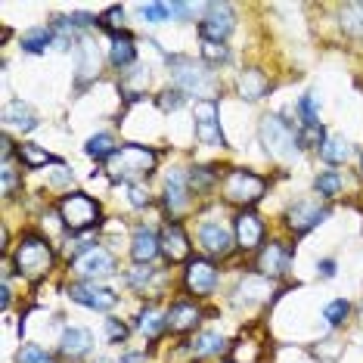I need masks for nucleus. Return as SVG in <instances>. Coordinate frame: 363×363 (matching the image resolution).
<instances>
[{
	"label": "nucleus",
	"instance_id": "obj_1",
	"mask_svg": "<svg viewBox=\"0 0 363 363\" xmlns=\"http://www.w3.org/2000/svg\"><path fill=\"white\" fill-rule=\"evenodd\" d=\"M152 168H155V152L146 150V146H140V143L121 146V150L106 162V171H109L112 180L143 177V174H152Z\"/></svg>",
	"mask_w": 363,
	"mask_h": 363
},
{
	"label": "nucleus",
	"instance_id": "obj_2",
	"mask_svg": "<svg viewBox=\"0 0 363 363\" xmlns=\"http://www.w3.org/2000/svg\"><path fill=\"white\" fill-rule=\"evenodd\" d=\"M60 218L72 233H84V230H94L100 224V205L87 193H69L60 199Z\"/></svg>",
	"mask_w": 363,
	"mask_h": 363
},
{
	"label": "nucleus",
	"instance_id": "obj_3",
	"mask_svg": "<svg viewBox=\"0 0 363 363\" xmlns=\"http://www.w3.org/2000/svg\"><path fill=\"white\" fill-rule=\"evenodd\" d=\"M16 267H19L22 277L28 279H40L50 274L53 267V249L47 239H38V236H28L19 242V249H16Z\"/></svg>",
	"mask_w": 363,
	"mask_h": 363
},
{
	"label": "nucleus",
	"instance_id": "obj_4",
	"mask_svg": "<svg viewBox=\"0 0 363 363\" xmlns=\"http://www.w3.org/2000/svg\"><path fill=\"white\" fill-rule=\"evenodd\" d=\"M261 143L274 159H292L295 150H298V134L279 115H267L261 121Z\"/></svg>",
	"mask_w": 363,
	"mask_h": 363
},
{
	"label": "nucleus",
	"instance_id": "obj_5",
	"mask_svg": "<svg viewBox=\"0 0 363 363\" xmlns=\"http://www.w3.org/2000/svg\"><path fill=\"white\" fill-rule=\"evenodd\" d=\"M264 189H267L264 177L245 168H236L224 177V199L233 205H255L264 196Z\"/></svg>",
	"mask_w": 363,
	"mask_h": 363
},
{
	"label": "nucleus",
	"instance_id": "obj_6",
	"mask_svg": "<svg viewBox=\"0 0 363 363\" xmlns=\"http://www.w3.org/2000/svg\"><path fill=\"white\" fill-rule=\"evenodd\" d=\"M196 118V140L205 146H227L224 130H220V112L214 100H199L193 109Z\"/></svg>",
	"mask_w": 363,
	"mask_h": 363
},
{
	"label": "nucleus",
	"instance_id": "obj_7",
	"mask_svg": "<svg viewBox=\"0 0 363 363\" xmlns=\"http://www.w3.org/2000/svg\"><path fill=\"white\" fill-rule=\"evenodd\" d=\"M230 31H233V6H230V4H208V10H205V19L199 22L202 40L224 44Z\"/></svg>",
	"mask_w": 363,
	"mask_h": 363
},
{
	"label": "nucleus",
	"instance_id": "obj_8",
	"mask_svg": "<svg viewBox=\"0 0 363 363\" xmlns=\"http://www.w3.org/2000/svg\"><path fill=\"white\" fill-rule=\"evenodd\" d=\"M72 301L84 304V308H94V311H112L115 304H118V295L112 292V289H103L96 283H75L69 289Z\"/></svg>",
	"mask_w": 363,
	"mask_h": 363
},
{
	"label": "nucleus",
	"instance_id": "obj_9",
	"mask_svg": "<svg viewBox=\"0 0 363 363\" xmlns=\"http://www.w3.org/2000/svg\"><path fill=\"white\" fill-rule=\"evenodd\" d=\"M168 62H171V69H174V81H177L180 94H196L199 96L202 90H208V78H205V72H199L189 60L174 56V60H168Z\"/></svg>",
	"mask_w": 363,
	"mask_h": 363
},
{
	"label": "nucleus",
	"instance_id": "obj_10",
	"mask_svg": "<svg viewBox=\"0 0 363 363\" xmlns=\"http://www.w3.org/2000/svg\"><path fill=\"white\" fill-rule=\"evenodd\" d=\"M214 286H218V270H214V264L205 261V258L189 261V267H186V289L189 292L205 298V295L214 292Z\"/></svg>",
	"mask_w": 363,
	"mask_h": 363
},
{
	"label": "nucleus",
	"instance_id": "obj_11",
	"mask_svg": "<svg viewBox=\"0 0 363 363\" xmlns=\"http://www.w3.org/2000/svg\"><path fill=\"white\" fill-rule=\"evenodd\" d=\"M326 218H329V208H320L317 202H295L292 208H289V214H286L289 227H292L298 236L308 233V230H313L317 224H323Z\"/></svg>",
	"mask_w": 363,
	"mask_h": 363
},
{
	"label": "nucleus",
	"instance_id": "obj_12",
	"mask_svg": "<svg viewBox=\"0 0 363 363\" xmlns=\"http://www.w3.org/2000/svg\"><path fill=\"white\" fill-rule=\"evenodd\" d=\"M72 267H75L81 277H87V279L112 277V274H115V258H112V252H106V249H90L87 255L75 258V264H72Z\"/></svg>",
	"mask_w": 363,
	"mask_h": 363
},
{
	"label": "nucleus",
	"instance_id": "obj_13",
	"mask_svg": "<svg viewBox=\"0 0 363 363\" xmlns=\"http://www.w3.org/2000/svg\"><path fill=\"white\" fill-rule=\"evenodd\" d=\"M199 242L205 245L208 255H227L233 249V233H230L220 220H205L199 227Z\"/></svg>",
	"mask_w": 363,
	"mask_h": 363
},
{
	"label": "nucleus",
	"instance_id": "obj_14",
	"mask_svg": "<svg viewBox=\"0 0 363 363\" xmlns=\"http://www.w3.org/2000/svg\"><path fill=\"white\" fill-rule=\"evenodd\" d=\"M159 245H162V255L171 264L189 258V239H186V233H184V227H180V224H168V227H164L162 236H159Z\"/></svg>",
	"mask_w": 363,
	"mask_h": 363
},
{
	"label": "nucleus",
	"instance_id": "obj_15",
	"mask_svg": "<svg viewBox=\"0 0 363 363\" xmlns=\"http://www.w3.org/2000/svg\"><path fill=\"white\" fill-rule=\"evenodd\" d=\"M236 242H239V249H245V252H252V249H258L261 245V239H264V224H261V218L255 211H242L236 218Z\"/></svg>",
	"mask_w": 363,
	"mask_h": 363
},
{
	"label": "nucleus",
	"instance_id": "obj_16",
	"mask_svg": "<svg viewBox=\"0 0 363 363\" xmlns=\"http://www.w3.org/2000/svg\"><path fill=\"white\" fill-rule=\"evenodd\" d=\"M289 249H283L279 242H270V245H264V252L258 255V270H261V277H267V279H279L289 270Z\"/></svg>",
	"mask_w": 363,
	"mask_h": 363
},
{
	"label": "nucleus",
	"instance_id": "obj_17",
	"mask_svg": "<svg viewBox=\"0 0 363 363\" xmlns=\"http://www.w3.org/2000/svg\"><path fill=\"white\" fill-rule=\"evenodd\" d=\"M90 348H94V335H90V329H81V326H69L60 338V354L62 357H84V354H90Z\"/></svg>",
	"mask_w": 363,
	"mask_h": 363
},
{
	"label": "nucleus",
	"instance_id": "obj_18",
	"mask_svg": "<svg viewBox=\"0 0 363 363\" xmlns=\"http://www.w3.org/2000/svg\"><path fill=\"white\" fill-rule=\"evenodd\" d=\"M189 202V180L184 171H171L168 184H164V205H168L171 214H180Z\"/></svg>",
	"mask_w": 363,
	"mask_h": 363
},
{
	"label": "nucleus",
	"instance_id": "obj_19",
	"mask_svg": "<svg viewBox=\"0 0 363 363\" xmlns=\"http://www.w3.org/2000/svg\"><path fill=\"white\" fill-rule=\"evenodd\" d=\"M236 90H239V96H242V100L258 103V100L267 96L270 81H267V75H264L261 69H245L242 75H239V81H236Z\"/></svg>",
	"mask_w": 363,
	"mask_h": 363
},
{
	"label": "nucleus",
	"instance_id": "obj_20",
	"mask_svg": "<svg viewBox=\"0 0 363 363\" xmlns=\"http://www.w3.org/2000/svg\"><path fill=\"white\" fill-rule=\"evenodd\" d=\"M159 252H162L159 236H155L152 230H146V227H137L134 239H130V258H134L137 264H150Z\"/></svg>",
	"mask_w": 363,
	"mask_h": 363
},
{
	"label": "nucleus",
	"instance_id": "obj_21",
	"mask_svg": "<svg viewBox=\"0 0 363 363\" xmlns=\"http://www.w3.org/2000/svg\"><path fill=\"white\" fill-rule=\"evenodd\" d=\"M199 308L196 304H189V301H177V304H171V311H168V329L171 333H186V329H193L196 323H199Z\"/></svg>",
	"mask_w": 363,
	"mask_h": 363
},
{
	"label": "nucleus",
	"instance_id": "obj_22",
	"mask_svg": "<svg viewBox=\"0 0 363 363\" xmlns=\"http://www.w3.org/2000/svg\"><path fill=\"white\" fill-rule=\"evenodd\" d=\"M4 125L6 128H19V130H35L38 128V115L31 112L22 100H10L4 106Z\"/></svg>",
	"mask_w": 363,
	"mask_h": 363
},
{
	"label": "nucleus",
	"instance_id": "obj_23",
	"mask_svg": "<svg viewBox=\"0 0 363 363\" xmlns=\"http://www.w3.org/2000/svg\"><path fill=\"white\" fill-rule=\"evenodd\" d=\"M137 60V47L134 40H130L128 35H118L112 40V50H109V62L115 65V69H128V65H134Z\"/></svg>",
	"mask_w": 363,
	"mask_h": 363
},
{
	"label": "nucleus",
	"instance_id": "obj_24",
	"mask_svg": "<svg viewBox=\"0 0 363 363\" xmlns=\"http://www.w3.org/2000/svg\"><path fill=\"white\" fill-rule=\"evenodd\" d=\"M224 351V335L220 333H199L189 342V354L193 357H211V354Z\"/></svg>",
	"mask_w": 363,
	"mask_h": 363
},
{
	"label": "nucleus",
	"instance_id": "obj_25",
	"mask_svg": "<svg viewBox=\"0 0 363 363\" xmlns=\"http://www.w3.org/2000/svg\"><path fill=\"white\" fill-rule=\"evenodd\" d=\"M84 152L90 155V159H96V162H109L112 155L118 152V146H115L112 134H96V137H90V140H87Z\"/></svg>",
	"mask_w": 363,
	"mask_h": 363
},
{
	"label": "nucleus",
	"instance_id": "obj_26",
	"mask_svg": "<svg viewBox=\"0 0 363 363\" xmlns=\"http://www.w3.org/2000/svg\"><path fill=\"white\" fill-rule=\"evenodd\" d=\"M348 155H351V146H348L345 137H329L323 143V150H320V159H323L326 164H342Z\"/></svg>",
	"mask_w": 363,
	"mask_h": 363
},
{
	"label": "nucleus",
	"instance_id": "obj_27",
	"mask_svg": "<svg viewBox=\"0 0 363 363\" xmlns=\"http://www.w3.org/2000/svg\"><path fill=\"white\" fill-rule=\"evenodd\" d=\"M19 159H22V164H26V168H40V164H50V162H56L60 164V159H53L50 152H44L40 150V146H35V143H22L19 146Z\"/></svg>",
	"mask_w": 363,
	"mask_h": 363
},
{
	"label": "nucleus",
	"instance_id": "obj_28",
	"mask_svg": "<svg viewBox=\"0 0 363 363\" xmlns=\"http://www.w3.org/2000/svg\"><path fill=\"white\" fill-rule=\"evenodd\" d=\"M137 326H140V333H143V335L155 338L164 326H168V313H159L155 308H146L143 313H140V323Z\"/></svg>",
	"mask_w": 363,
	"mask_h": 363
},
{
	"label": "nucleus",
	"instance_id": "obj_29",
	"mask_svg": "<svg viewBox=\"0 0 363 363\" xmlns=\"http://www.w3.org/2000/svg\"><path fill=\"white\" fill-rule=\"evenodd\" d=\"M342 28L351 38H363V4H348L342 6Z\"/></svg>",
	"mask_w": 363,
	"mask_h": 363
},
{
	"label": "nucleus",
	"instance_id": "obj_30",
	"mask_svg": "<svg viewBox=\"0 0 363 363\" xmlns=\"http://www.w3.org/2000/svg\"><path fill=\"white\" fill-rule=\"evenodd\" d=\"M50 40H53L50 28H31V31L22 35V50H26V53H44Z\"/></svg>",
	"mask_w": 363,
	"mask_h": 363
},
{
	"label": "nucleus",
	"instance_id": "obj_31",
	"mask_svg": "<svg viewBox=\"0 0 363 363\" xmlns=\"http://www.w3.org/2000/svg\"><path fill=\"white\" fill-rule=\"evenodd\" d=\"M81 62H78V72H81V84H84L87 78L96 75V69H100V60L94 56V50H90V40H81Z\"/></svg>",
	"mask_w": 363,
	"mask_h": 363
},
{
	"label": "nucleus",
	"instance_id": "obj_32",
	"mask_svg": "<svg viewBox=\"0 0 363 363\" xmlns=\"http://www.w3.org/2000/svg\"><path fill=\"white\" fill-rule=\"evenodd\" d=\"M298 115L304 121V128H317L320 125V112H317V96L313 94H304L298 100Z\"/></svg>",
	"mask_w": 363,
	"mask_h": 363
},
{
	"label": "nucleus",
	"instance_id": "obj_33",
	"mask_svg": "<svg viewBox=\"0 0 363 363\" xmlns=\"http://www.w3.org/2000/svg\"><path fill=\"white\" fill-rule=\"evenodd\" d=\"M326 130L323 125H317V128H301L298 130V146H308V150H323V143H326Z\"/></svg>",
	"mask_w": 363,
	"mask_h": 363
},
{
	"label": "nucleus",
	"instance_id": "obj_34",
	"mask_svg": "<svg viewBox=\"0 0 363 363\" xmlns=\"http://www.w3.org/2000/svg\"><path fill=\"white\" fill-rule=\"evenodd\" d=\"M348 311H351V304H348V301H345V298H335V301H329V304H326L323 317H326V323H329V326H342L345 320H348Z\"/></svg>",
	"mask_w": 363,
	"mask_h": 363
},
{
	"label": "nucleus",
	"instance_id": "obj_35",
	"mask_svg": "<svg viewBox=\"0 0 363 363\" xmlns=\"http://www.w3.org/2000/svg\"><path fill=\"white\" fill-rule=\"evenodd\" d=\"M317 189H320V196H326V199H335V196L342 193V177H338L335 171H323V174L317 177Z\"/></svg>",
	"mask_w": 363,
	"mask_h": 363
},
{
	"label": "nucleus",
	"instance_id": "obj_36",
	"mask_svg": "<svg viewBox=\"0 0 363 363\" xmlns=\"http://www.w3.org/2000/svg\"><path fill=\"white\" fill-rule=\"evenodd\" d=\"M140 10V16H143L146 22H168V16H171V4H140L137 6Z\"/></svg>",
	"mask_w": 363,
	"mask_h": 363
},
{
	"label": "nucleus",
	"instance_id": "obj_37",
	"mask_svg": "<svg viewBox=\"0 0 363 363\" xmlns=\"http://www.w3.org/2000/svg\"><path fill=\"white\" fill-rule=\"evenodd\" d=\"M258 345H255V342H236L233 345V351H230V360H233V363H255V360H258Z\"/></svg>",
	"mask_w": 363,
	"mask_h": 363
},
{
	"label": "nucleus",
	"instance_id": "obj_38",
	"mask_svg": "<svg viewBox=\"0 0 363 363\" xmlns=\"http://www.w3.org/2000/svg\"><path fill=\"white\" fill-rule=\"evenodd\" d=\"M16 360L19 363H53V357L40 348V345H22L19 354H16Z\"/></svg>",
	"mask_w": 363,
	"mask_h": 363
},
{
	"label": "nucleus",
	"instance_id": "obj_39",
	"mask_svg": "<svg viewBox=\"0 0 363 363\" xmlns=\"http://www.w3.org/2000/svg\"><path fill=\"white\" fill-rule=\"evenodd\" d=\"M121 19H125V10H121V6H112V10H106L100 16V26L109 31V35L118 38L121 35Z\"/></svg>",
	"mask_w": 363,
	"mask_h": 363
},
{
	"label": "nucleus",
	"instance_id": "obj_40",
	"mask_svg": "<svg viewBox=\"0 0 363 363\" xmlns=\"http://www.w3.org/2000/svg\"><path fill=\"white\" fill-rule=\"evenodd\" d=\"M202 60L205 62H227L230 50L224 44H214V40H202Z\"/></svg>",
	"mask_w": 363,
	"mask_h": 363
},
{
	"label": "nucleus",
	"instance_id": "obj_41",
	"mask_svg": "<svg viewBox=\"0 0 363 363\" xmlns=\"http://www.w3.org/2000/svg\"><path fill=\"white\" fill-rule=\"evenodd\" d=\"M214 180H218L214 168H193V174H189V186H196V189H208Z\"/></svg>",
	"mask_w": 363,
	"mask_h": 363
},
{
	"label": "nucleus",
	"instance_id": "obj_42",
	"mask_svg": "<svg viewBox=\"0 0 363 363\" xmlns=\"http://www.w3.org/2000/svg\"><path fill=\"white\" fill-rule=\"evenodd\" d=\"M184 96H186V94H180L177 87H174V90H164V94L159 96V109H162V112H177L180 106H184Z\"/></svg>",
	"mask_w": 363,
	"mask_h": 363
},
{
	"label": "nucleus",
	"instance_id": "obj_43",
	"mask_svg": "<svg viewBox=\"0 0 363 363\" xmlns=\"http://www.w3.org/2000/svg\"><path fill=\"white\" fill-rule=\"evenodd\" d=\"M152 274H155V270L150 267V264H137L134 270H128V283L130 286H146L152 279Z\"/></svg>",
	"mask_w": 363,
	"mask_h": 363
},
{
	"label": "nucleus",
	"instance_id": "obj_44",
	"mask_svg": "<svg viewBox=\"0 0 363 363\" xmlns=\"http://www.w3.org/2000/svg\"><path fill=\"white\" fill-rule=\"evenodd\" d=\"M106 335H109V342H125L128 326L121 323V320H106Z\"/></svg>",
	"mask_w": 363,
	"mask_h": 363
},
{
	"label": "nucleus",
	"instance_id": "obj_45",
	"mask_svg": "<svg viewBox=\"0 0 363 363\" xmlns=\"http://www.w3.org/2000/svg\"><path fill=\"white\" fill-rule=\"evenodd\" d=\"M13 189H16V171L10 168V159H6L4 162V193L13 196Z\"/></svg>",
	"mask_w": 363,
	"mask_h": 363
},
{
	"label": "nucleus",
	"instance_id": "obj_46",
	"mask_svg": "<svg viewBox=\"0 0 363 363\" xmlns=\"http://www.w3.org/2000/svg\"><path fill=\"white\" fill-rule=\"evenodd\" d=\"M320 277H323V279H333L335 277V261H320Z\"/></svg>",
	"mask_w": 363,
	"mask_h": 363
},
{
	"label": "nucleus",
	"instance_id": "obj_47",
	"mask_svg": "<svg viewBox=\"0 0 363 363\" xmlns=\"http://www.w3.org/2000/svg\"><path fill=\"white\" fill-rule=\"evenodd\" d=\"M130 205H137V208H143L146 205V196H143V189L140 186H130Z\"/></svg>",
	"mask_w": 363,
	"mask_h": 363
},
{
	"label": "nucleus",
	"instance_id": "obj_48",
	"mask_svg": "<svg viewBox=\"0 0 363 363\" xmlns=\"http://www.w3.org/2000/svg\"><path fill=\"white\" fill-rule=\"evenodd\" d=\"M189 13H193V6H189V4H171V16H180V19H186Z\"/></svg>",
	"mask_w": 363,
	"mask_h": 363
},
{
	"label": "nucleus",
	"instance_id": "obj_49",
	"mask_svg": "<svg viewBox=\"0 0 363 363\" xmlns=\"http://www.w3.org/2000/svg\"><path fill=\"white\" fill-rule=\"evenodd\" d=\"M118 363H146L143 354H128V357H121Z\"/></svg>",
	"mask_w": 363,
	"mask_h": 363
},
{
	"label": "nucleus",
	"instance_id": "obj_50",
	"mask_svg": "<svg viewBox=\"0 0 363 363\" xmlns=\"http://www.w3.org/2000/svg\"><path fill=\"white\" fill-rule=\"evenodd\" d=\"M0 295H4V308H10V283H6V279H4V292Z\"/></svg>",
	"mask_w": 363,
	"mask_h": 363
},
{
	"label": "nucleus",
	"instance_id": "obj_51",
	"mask_svg": "<svg viewBox=\"0 0 363 363\" xmlns=\"http://www.w3.org/2000/svg\"><path fill=\"white\" fill-rule=\"evenodd\" d=\"M360 317H363V304H360Z\"/></svg>",
	"mask_w": 363,
	"mask_h": 363
},
{
	"label": "nucleus",
	"instance_id": "obj_52",
	"mask_svg": "<svg viewBox=\"0 0 363 363\" xmlns=\"http://www.w3.org/2000/svg\"><path fill=\"white\" fill-rule=\"evenodd\" d=\"M230 363H233V360H230Z\"/></svg>",
	"mask_w": 363,
	"mask_h": 363
}]
</instances>
